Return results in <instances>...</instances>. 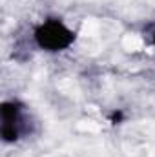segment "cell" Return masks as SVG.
<instances>
[{
    "mask_svg": "<svg viewBox=\"0 0 155 157\" xmlns=\"http://www.w3.org/2000/svg\"><path fill=\"white\" fill-rule=\"evenodd\" d=\"M2 115V139L4 143L18 141L22 133V104L18 101H4L0 106Z\"/></svg>",
    "mask_w": 155,
    "mask_h": 157,
    "instance_id": "cell-2",
    "label": "cell"
},
{
    "mask_svg": "<svg viewBox=\"0 0 155 157\" xmlns=\"http://www.w3.org/2000/svg\"><path fill=\"white\" fill-rule=\"evenodd\" d=\"M152 44H153V46H155V29H153V31H152Z\"/></svg>",
    "mask_w": 155,
    "mask_h": 157,
    "instance_id": "cell-3",
    "label": "cell"
},
{
    "mask_svg": "<svg viewBox=\"0 0 155 157\" xmlns=\"http://www.w3.org/2000/svg\"><path fill=\"white\" fill-rule=\"evenodd\" d=\"M33 39L40 49L49 51V53H57V51L68 49L75 42V31L70 29L59 18H47L35 28Z\"/></svg>",
    "mask_w": 155,
    "mask_h": 157,
    "instance_id": "cell-1",
    "label": "cell"
}]
</instances>
